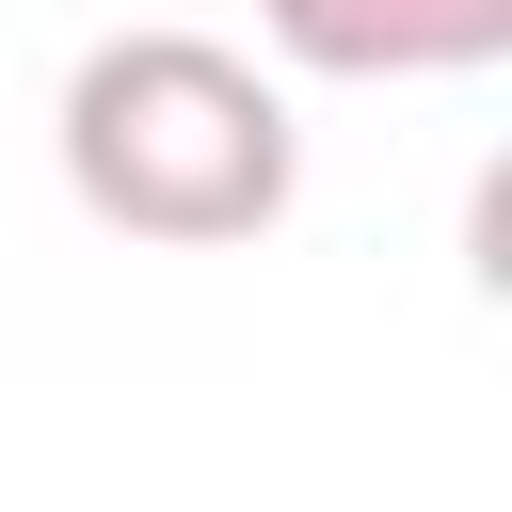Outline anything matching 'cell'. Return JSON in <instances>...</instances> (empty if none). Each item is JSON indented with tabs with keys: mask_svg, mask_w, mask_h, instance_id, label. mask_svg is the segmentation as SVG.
Here are the masks:
<instances>
[{
	"mask_svg": "<svg viewBox=\"0 0 512 512\" xmlns=\"http://www.w3.org/2000/svg\"><path fill=\"white\" fill-rule=\"evenodd\" d=\"M64 192L80 224L112 240H160V256H224V240H272L288 192H304V128H288V80L224 32H96L64 64Z\"/></svg>",
	"mask_w": 512,
	"mask_h": 512,
	"instance_id": "1",
	"label": "cell"
},
{
	"mask_svg": "<svg viewBox=\"0 0 512 512\" xmlns=\"http://www.w3.org/2000/svg\"><path fill=\"white\" fill-rule=\"evenodd\" d=\"M256 32L304 80H480V64H512V0H256Z\"/></svg>",
	"mask_w": 512,
	"mask_h": 512,
	"instance_id": "2",
	"label": "cell"
}]
</instances>
